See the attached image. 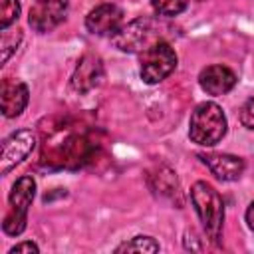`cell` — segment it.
<instances>
[{
    "instance_id": "obj_17",
    "label": "cell",
    "mask_w": 254,
    "mask_h": 254,
    "mask_svg": "<svg viewBox=\"0 0 254 254\" xmlns=\"http://www.w3.org/2000/svg\"><path fill=\"white\" fill-rule=\"evenodd\" d=\"M20 42H22V32L20 30H16V32H8V28L2 30V40H0V50H2L0 62L2 64H6L10 60V56L16 52Z\"/></svg>"
},
{
    "instance_id": "obj_21",
    "label": "cell",
    "mask_w": 254,
    "mask_h": 254,
    "mask_svg": "<svg viewBox=\"0 0 254 254\" xmlns=\"http://www.w3.org/2000/svg\"><path fill=\"white\" fill-rule=\"evenodd\" d=\"M246 222H248V228L254 230V202H250L246 208Z\"/></svg>"
},
{
    "instance_id": "obj_3",
    "label": "cell",
    "mask_w": 254,
    "mask_h": 254,
    "mask_svg": "<svg viewBox=\"0 0 254 254\" xmlns=\"http://www.w3.org/2000/svg\"><path fill=\"white\" fill-rule=\"evenodd\" d=\"M36 196V181L30 177V175H24L20 177L12 190H10V196H8V202H10V208L4 216V222H2V230L10 236H18L26 230V222H28V208L32 204Z\"/></svg>"
},
{
    "instance_id": "obj_14",
    "label": "cell",
    "mask_w": 254,
    "mask_h": 254,
    "mask_svg": "<svg viewBox=\"0 0 254 254\" xmlns=\"http://www.w3.org/2000/svg\"><path fill=\"white\" fill-rule=\"evenodd\" d=\"M159 242L151 236H133L131 240H125L123 244H119L115 248L117 254L121 252H143V254H149V252H159Z\"/></svg>"
},
{
    "instance_id": "obj_22",
    "label": "cell",
    "mask_w": 254,
    "mask_h": 254,
    "mask_svg": "<svg viewBox=\"0 0 254 254\" xmlns=\"http://www.w3.org/2000/svg\"><path fill=\"white\" fill-rule=\"evenodd\" d=\"M196 2H204V0H196Z\"/></svg>"
},
{
    "instance_id": "obj_10",
    "label": "cell",
    "mask_w": 254,
    "mask_h": 254,
    "mask_svg": "<svg viewBox=\"0 0 254 254\" xmlns=\"http://www.w3.org/2000/svg\"><path fill=\"white\" fill-rule=\"evenodd\" d=\"M103 75H105V71H103L101 58L95 56V54H85L73 69L71 89L77 91V93H87V91H91L93 87H97L101 83Z\"/></svg>"
},
{
    "instance_id": "obj_2",
    "label": "cell",
    "mask_w": 254,
    "mask_h": 254,
    "mask_svg": "<svg viewBox=\"0 0 254 254\" xmlns=\"http://www.w3.org/2000/svg\"><path fill=\"white\" fill-rule=\"evenodd\" d=\"M226 115L220 105L214 101H202L198 103L189 121V137L192 143L200 147H212L226 135Z\"/></svg>"
},
{
    "instance_id": "obj_19",
    "label": "cell",
    "mask_w": 254,
    "mask_h": 254,
    "mask_svg": "<svg viewBox=\"0 0 254 254\" xmlns=\"http://www.w3.org/2000/svg\"><path fill=\"white\" fill-rule=\"evenodd\" d=\"M240 123L246 129H254V97H250L240 109Z\"/></svg>"
},
{
    "instance_id": "obj_6",
    "label": "cell",
    "mask_w": 254,
    "mask_h": 254,
    "mask_svg": "<svg viewBox=\"0 0 254 254\" xmlns=\"http://www.w3.org/2000/svg\"><path fill=\"white\" fill-rule=\"evenodd\" d=\"M151 36H153V22L149 18H135L129 24H123L111 36V42L117 50L135 54V52H143L151 46L149 44Z\"/></svg>"
},
{
    "instance_id": "obj_12",
    "label": "cell",
    "mask_w": 254,
    "mask_h": 254,
    "mask_svg": "<svg viewBox=\"0 0 254 254\" xmlns=\"http://www.w3.org/2000/svg\"><path fill=\"white\" fill-rule=\"evenodd\" d=\"M30 99V91L28 85L20 79H4L2 81V89H0V105H2V113L4 117L12 119L18 117Z\"/></svg>"
},
{
    "instance_id": "obj_5",
    "label": "cell",
    "mask_w": 254,
    "mask_h": 254,
    "mask_svg": "<svg viewBox=\"0 0 254 254\" xmlns=\"http://www.w3.org/2000/svg\"><path fill=\"white\" fill-rule=\"evenodd\" d=\"M93 155V145L83 135H67L60 145L50 151L48 161H58V167L77 169L89 161Z\"/></svg>"
},
{
    "instance_id": "obj_15",
    "label": "cell",
    "mask_w": 254,
    "mask_h": 254,
    "mask_svg": "<svg viewBox=\"0 0 254 254\" xmlns=\"http://www.w3.org/2000/svg\"><path fill=\"white\" fill-rule=\"evenodd\" d=\"M153 179H157V185H151L157 192L161 194H173L177 190V175L167 169V167H159L157 175H151Z\"/></svg>"
},
{
    "instance_id": "obj_7",
    "label": "cell",
    "mask_w": 254,
    "mask_h": 254,
    "mask_svg": "<svg viewBox=\"0 0 254 254\" xmlns=\"http://www.w3.org/2000/svg\"><path fill=\"white\" fill-rule=\"evenodd\" d=\"M69 10L67 0H36L28 14V24L34 32L46 34L58 28Z\"/></svg>"
},
{
    "instance_id": "obj_1",
    "label": "cell",
    "mask_w": 254,
    "mask_h": 254,
    "mask_svg": "<svg viewBox=\"0 0 254 254\" xmlns=\"http://www.w3.org/2000/svg\"><path fill=\"white\" fill-rule=\"evenodd\" d=\"M190 202L202 222L204 234L214 242L216 246L220 244L222 238V224H224V202L218 190L206 183V181H196L190 187Z\"/></svg>"
},
{
    "instance_id": "obj_9",
    "label": "cell",
    "mask_w": 254,
    "mask_h": 254,
    "mask_svg": "<svg viewBox=\"0 0 254 254\" xmlns=\"http://www.w3.org/2000/svg\"><path fill=\"white\" fill-rule=\"evenodd\" d=\"M123 26V12L115 4H99L85 16V28L93 36H113Z\"/></svg>"
},
{
    "instance_id": "obj_11",
    "label": "cell",
    "mask_w": 254,
    "mask_h": 254,
    "mask_svg": "<svg viewBox=\"0 0 254 254\" xmlns=\"http://www.w3.org/2000/svg\"><path fill=\"white\" fill-rule=\"evenodd\" d=\"M198 159L206 165V169L220 181H238L246 169V163L238 155L228 153H208L198 155Z\"/></svg>"
},
{
    "instance_id": "obj_8",
    "label": "cell",
    "mask_w": 254,
    "mask_h": 254,
    "mask_svg": "<svg viewBox=\"0 0 254 254\" xmlns=\"http://www.w3.org/2000/svg\"><path fill=\"white\" fill-rule=\"evenodd\" d=\"M36 147V135L30 129H20L10 133L2 141L0 149V173L8 175L16 165H20Z\"/></svg>"
},
{
    "instance_id": "obj_16",
    "label": "cell",
    "mask_w": 254,
    "mask_h": 254,
    "mask_svg": "<svg viewBox=\"0 0 254 254\" xmlns=\"http://www.w3.org/2000/svg\"><path fill=\"white\" fill-rule=\"evenodd\" d=\"M151 6L159 16L173 18L187 10V0H151Z\"/></svg>"
},
{
    "instance_id": "obj_4",
    "label": "cell",
    "mask_w": 254,
    "mask_h": 254,
    "mask_svg": "<svg viewBox=\"0 0 254 254\" xmlns=\"http://www.w3.org/2000/svg\"><path fill=\"white\" fill-rule=\"evenodd\" d=\"M177 67V54L169 42L157 40L141 52V79L149 85L161 83Z\"/></svg>"
},
{
    "instance_id": "obj_20",
    "label": "cell",
    "mask_w": 254,
    "mask_h": 254,
    "mask_svg": "<svg viewBox=\"0 0 254 254\" xmlns=\"http://www.w3.org/2000/svg\"><path fill=\"white\" fill-rule=\"evenodd\" d=\"M22 252L38 254V252H40V248H38V244H34L32 240H26V242H18V244H14V246L8 250V254H22Z\"/></svg>"
},
{
    "instance_id": "obj_13",
    "label": "cell",
    "mask_w": 254,
    "mask_h": 254,
    "mask_svg": "<svg viewBox=\"0 0 254 254\" xmlns=\"http://www.w3.org/2000/svg\"><path fill=\"white\" fill-rule=\"evenodd\" d=\"M198 83L202 91H206L208 95H224L230 89H234L236 73L226 65H206L198 75Z\"/></svg>"
},
{
    "instance_id": "obj_18",
    "label": "cell",
    "mask_w": 254,
    "mask_h": 254,
    "mask_svg": "<svg viewBox=\"0 0 254 254\" xmlns=\"http://www.w3.org/2000/svg\"><path fill=\"white\" fill-rule=\"evenodd\" d=\"M20 16L18 0H0V30L10 28Z\"/></svg>"
}]
</instances>
